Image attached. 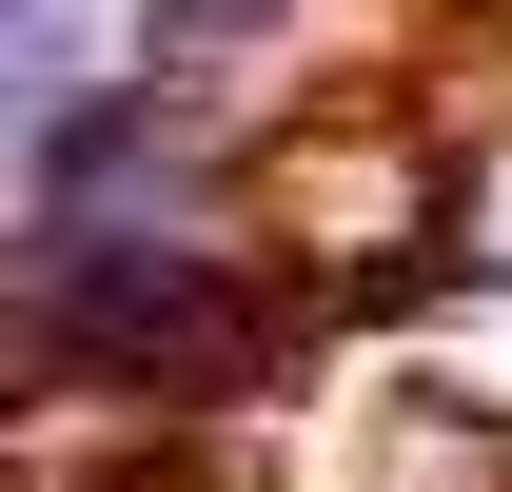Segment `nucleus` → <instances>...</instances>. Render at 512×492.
I'll use <instances>...</instances> for the list:
<instances>
[{
  "mask_svg": "<svg viewBox=\"0 0 512 492\" xmlns=\"http://www.w3.org/2000/svg\"><path fill=\"white\" fill-rule=\"evenodd\" d=\"M256 20H276V0H158V40H178V60H197V40H256Z\"/></svg>",
  "mask_w": 512,
  "mask_h": 492,
  "instance_id": "nucleus-1",
  "label": "nucleus"
}]
</instances>
